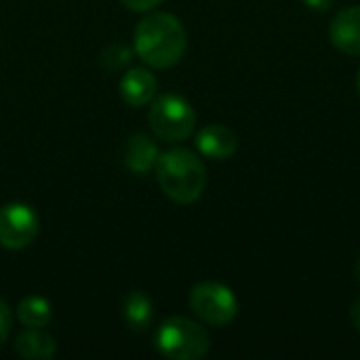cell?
Instances as JSON below:
<instances>
[{
    "label": "cell",
    "instance_id": "obj_10",
    "mask_svg": "<svg viewBox=\"0 0 360 360\" xmlns=\"http://www.w3.org/2000/svg\"><path fill=\"white\" fill-rule=\"evenodd\" d=\"M158 156H160L158 146L152 141V137H148L143 133L131 135L122 148L124 167L135 175H148L156 167Z\"/></svg>",
    "mask_w": 360,
    "mask_h": 360
},
{
    "label": "cell",
    "instance_id": "obj_18",
    "mask_svg": "<svg viewBox=\"0 0 360 360\" xmlns=\"http://www.w3.org/2000/svg\"><path fill=\"white\" fill-rule=\"evenodd\" d=\"M350 316H352V325H354V329L360 333V295L352 302V306H350Z\"/></svg>",
    "mask_w": 360,
    "mask_h": 360
},
{
    "label": "cell",
    "instance_id": "obj_2",
    "mask_svg": "<svg viewBox=\"0 0 360 360\" xmlns=\"http://www.w3.org/2000/svg\"><path fill=\"white\" fill-rule=\"evenodd\" d=\"M154 169L160 190L173 202L192 205L207 188V169L192 150L173 148L158 156Z\"/></svg>",
    "mask_w": 360,
    "mask_h": 360
},
{
    "label": "cell",
    "instance_id": "obj_4",
    "mask_svg": "<svg viewBox=\"0 0 360 360\" xmlns=\"http://www.w3.org/2000/svg\"><path fill=\"white\" fill-rule=\"evenodd\" d=\"M148 122L154 135L162 141H186L196 127V114L188 99L175 93L158 95L148 112Z\"/></svg>",
    "mask_w": 360,
    "mask_h": 360
},
{
    "label": "cell",
    "instance_id": "obj_9",
    "mask_svg": "<svg viewBox=\"0 0 360 360\" xmlns=\"http://www.w3.org/2000/svg\"><path fill=\"white\" fill-rule=\"evenodd\" d=\"M156 89H158V82L154 74L146 68H131L127 74H122L120 84H118L120 97L133 108L148 105L156 97Z\"/></svg>",
    "mask_w": 360,
    "mask_h": 360
},
{
    "label": "cell",
    "instance_id": "obj_12",
    "mask_svg": "<svg viewBox=\"0 0 360 360\" xmlns=\"http://www.w3.org/2000/svg\"><path fill=\"white\" fill-rule=\"evenodd\" d=\"M122 319H124V325L131 331L143 333L154 321V304H152V300L143 291H131L122 302Z\"/></svg>",
    "mask_w": 360,
    "mask_h": 360
},
{
    "label": "cell",
    "instance_id": "obj_20",
    "mask_svg": "<svg viewBox=\"0 0 360 360\" xmlns=\"http://www.w3.org/2000/svg\"><path fill=\"white\" fill-rule=\"evenodd\" d=\"M356 91H359V95H360V70H359V76H356Z\"/></svg>",
    "mask_w": 360,
    "mask_h": 360
},
{
    "label": "cell",
    "instance_id": "obj_14",
    "mask_svg": "<svg viewBox=\"0 0 360 360\" xmlns=\"http://www.w3.org/2000/svg\"><path fill=\"white\" fill-rule=\"evenodd\" d=\"M129 59H131V51L120 42L118 44L114 42V44L105 46V51L101 53V63L110 72H116V70L124 68L129 63Z\"/></svg>",
    "mask_w": 360,
    "mask_h": 360
},
{
    "label": "cell",
    "instance_id": "obj_3",
    "mask_svg": "<svg viewBox=\"0 0 360 360\" xmlns=\"http://www.w3.org/2000/svg\"><path fill=\"white\" fill-rule=\"evenodd\" d=\"M209 346V333L186 316L167 319L156 331V348L167 359L198 360L207 356Z\"/></svg>",
    "mask_w": 360,
    "mask_h": 360
},
{
    "label": "cell",
    "instance_id": "obj_15",
    "mask_svg": "<svg viewBox=\"0 0 360 360\" xmlns=\"http://www.w3.org/2000/svg\"><path fill=\"white\" fill-rule=\"evenodd\" d=\"M11 329H13V312L8 308V304L4 300H0V348L6 344Z\"/></svg>",
    "mask_w": 360,
    "mask_h": 360
},
{
    "label": "cell",
    "instance_id": "obj_8",
    "mask_svg": "<svg viewBox=\"0 0 360 360\" xmlns=\"http://www.w3.org/2000/svg\"><path fill=\"white\" fill-rule=\"evenodd\" d=\"M196 148L205 158L228 160L238 150V137L224 124H209L196 135Z\"/></svg>",
    "mask_w": 360,
    "mask_h": 360
},
{
    "label": "cell",
    "instance_id": "obj_16",
    "mask_svg": "<svg viewBox=\"0 0 360 360\" xmlns=\"http://www.w3.org/2000/svg\"><path fill=\"white\" fill-rule=\"evenodd\" d=\"M129 11H135V13H146V11H152L154 6H158L162 0H120Z\"/></svg>",
    "mask_w": 360,
    "mask_h": 360
},
{
    "label": "cell",
    "instance_id": "obj_11",
    "mask_svg": "<svg viewBox=\"0 0 360 360\" xmlns=\"http://www.w3.org/2000/svg\"><path fill=\"white\" fill-rule=\"evenodd\" d=\"M15 352L25 360H51L57 354V344L42 329L25 327V331L15 340Z\"/></svg>",
    "mask_w": 360,
    "mask_h": 360
},
{
    "label": "cell",
    "instance_id": "obj_6",
    "mask_svg": "<svg viewBox=\"0 0 360 360\" xmlns=\"http://www.w3.org/2000/svg\"><path fill=\"white\" fill-rule=\"evenodd\" d=\"M38 236V215L23 202H11L0 209V247L19 251Z\"/></svg>",
    "mask_w": 360,
    "mask_h": 360
},
{
    "label": "cell",
    "instance_id": "obj_13",
    "mask_svg": "<svg viewBox=\"0 0 360 360\" xmlns=\"http://www.w3.org/2000/svg\"><path fill=\"white\" fill-rule=\"evenodd\" d=\"M17 319L23 327L44 329L53 319V306L40 295H27L17 306Z\"/></svg>",
    "mask_w": 360,
    "mask_h": 360
},
{
    "label": "cell",
    "instance_id": "obj_19",
    "mask_svg": "<svg viewBox=\"0 0 360 360\" xmlns=\"http://www.w3.org/2000/svg\"><path fill=\"white\" fill-rule=\"evenodd\" d=\"M356 278H359V283H360V257H359V262H356Z\"/></svg>",
    "mask_w": 360,
    "mask_h": 360
},
{
    "label": "cell",
    "instance_id": "obj_7",
    "mask_svg": "<svg viewBox=\"0 0 360 360\" xmlns=\"http://www.w3.org/2000/svg\"><path fill=\"white\" fill-rule=\"evenodd\" d=\"M329 40L338 51L350 57L360 55V6H348L333 17Z\"/></svg>",
    "mask_w": 360,
    "mask_h": 360
},
{
    "label": "cell",
    "instance_id": "obj_1",
    "mask_svg": "<svg viewBox=\"0 0 360 360\" xmlns=\"http://www.w3.org/2000/svg\"><path fill=\"white\" fill-rule=\"evenodd\" d=\"M133 40L137 57L154 70H167L177 65L188 49L186 27L171 13L146 15L137 23Z\"/></svg>",
    "mask_w": 360,
    "mask_h": 360
},
{
    "label": "cell",
    "instance_id": "obj_5",
    "mask_svg": "<svg viewBox=\"0 0 360 360\" xmlns=\"http://www.w3.org/2000/svg\"><path fill=\"white\" fill-rule=\"evenodd\" d=\"M190 308L202 323L211 327H226L238 314V300L230 287L205 281L190 291Z\"/></svg>",
    "mask_w": 360,
    "mask_h": 360
},
{
    "label": "cell",
    "instance_id": "obj_17",
    "mask_svg": "<svg viewBox=\"0 0 360 360\" xmlns=\"http://www.w3.org/2000/svg\"><path fill=\"white\" fill-rule=\"evenodd\" d=\"M304 4L310 8V11H316V13H327L333 4V0H304Z\"/></svg>",
    "mask_w": 360,
    "mask_h": 360
}]
</instances>
